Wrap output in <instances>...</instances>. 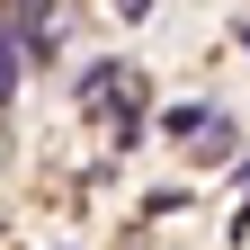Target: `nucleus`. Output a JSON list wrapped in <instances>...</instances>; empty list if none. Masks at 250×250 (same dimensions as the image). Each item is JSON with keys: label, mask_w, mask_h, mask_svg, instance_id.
Wrapping results in <instances>:
<instances>
[{"label": "nucleus", "mask_w": 250, "mask_h": 250, "mask_svg": "<svg viewBox=\"0 0 250 250\" xmlns=\"http://www.w3.org/2000/svg\"><path fill=\"white\" fill-rule=\"evenodd\" d=\"M125 9H143V0H125Z\"/></svg>", "instance_id": "f03ea898"}, {"label": "nucleus", "mask_w": 250, "mask_h": 250, "mask_svg": "<svg viewBox=\"0 0 250 250\" xmlns=\"http://www.w3.org/2000/svg\"><path fill=\"white\" fill-rule=\"evenodd\" d=\"M18 62H27L18 27H0V116H9V99H18Z\"/></svg>", "instance_id": "f257e3e1"}]
</instances>
